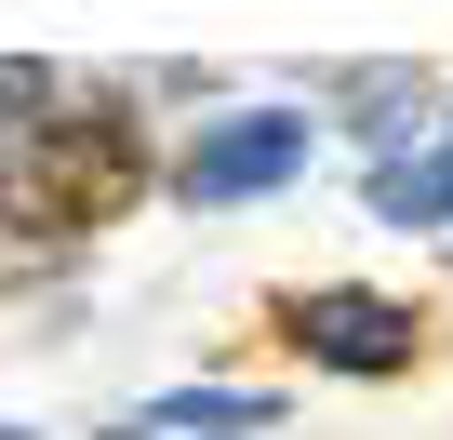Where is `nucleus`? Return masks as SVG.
I'll list each match as a JSON object with an SVG mask.
<instances>
[{
    "mask_svg": "<svg viewBox=\"0 0 453 440\" xmlns=\"http://www.w3.org/2000/svg\"><path fill=\"white\" fill-rule=\"evenodd\" d=\"M0 107H41V67H0Z\"/></svg>",
    "mask_w": 453,
    "mask_h": 440,
    "instance_id": "6",
    "label": "nucleus"
},
{
    "mask_svg": "<svg viewBox=\"0 0 453 440\" xmlns=\"http://www.w3.org/2000/svg\"><path fill=\"white\" fill-rule=\"evenodd\" d=\"M0 440H14V427H0Z\"/></svg>",
    "mask_w": 453,
    "mask_h": 440,
    "instance_id": "7",
    "label": "nucleus"
},
{
    "mask_svg": "<svg viewBox=\"0 0 453 440\" xmlns=\"http://www.w3.org/2000/svg\"><path fill=\"white\" fill-rule=\"evenodd\" d=\"M160 427H187V440H254V427H267V400H241V387H173V400H147V413H134V440H160Z\"/></svg>",
    "mask_w": 453,
    "mask_h": 440,
    "instance_id": "4",
    "label": "nucleus"
},
{
    "mask_svg": "<svg viewBox=\"0 0 453 440\" xmlns=\"http://www.w3.org/2000/svg\"><path fill=\"white\" fill-rule=\"evenodd\" d=\"M294 174H307V120H294V107H241V120H200V147L173 160V200L226 213V200H267V187H294Z\"/></svg>",
    "mask_w": 453,
    "mask_h": 440,
    "instance_id": "2",
    "label": "nucleus"
},
{
    "mask_svg": "<svg viewBox=\"0 0 453 440\" xmlns=\"http://www.w3.org/2000/svg\"><path fill=\"white\" fill-rule=\"evenodd\" d=\"M280 334H294L307 360H334V374H400V360H413V307H400V294H294Z\"/></svg>",
    "mask_w": 453,
    "mask_h": 440,
    "instance_id": "3",
    "label": "nucleus"
},
{
    "mask_svg": "<svg viewBox=\"0 0 453 440\" xmlns=\"http://www.w3.org/2000/svg\"><path fill=\"white\" fill-rule=\"evenodd\" d=\"M134 200H147V134L120 107H27V120H0V228L81 241V228H120Z\"/></svg>",
    "mask_w": 453,
    "mask_h": 440,
    "instance_id": "1",
    "label": "nucleus"
},
{
    "mask_svg": "<svg viewBox=\"0 0 453 440\" xmlns=\"http://www.w3.org/2000/svg\"><path fill=\"white\" fill-rule=\"evenodd\" d=\"M373 213H387V228H440V213H453V134H440V160H387L373 174Z\"/></svg>",
    "mask_w": 453,
    "mask_h": 440,
    "instance_id": "5",
    "label": "nucleus"
}]
</instances>
